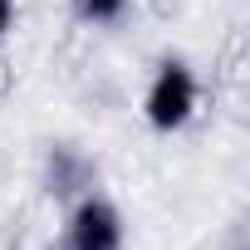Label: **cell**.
<instances>
[{
    "mask_svg": "<svg viewBox=\"0 0 250 250\" xmlns=\"http://www.w3.org/2000/svg\"><path fill=\"white\" fill-rule=\"evenodd\" d=\"M88 187H93V162L79 147H69V143L49 147V157H44V191L64 201V196H83Z\"/></svg>",
    "mask_w": 250,
    "mask_h": 250,
    "instance_id": "3",
    "label": "cell"
},
{
    "mask_svg": "<svg viewBox=\"0 0 250 250\" xmlns=\"http://www.w3.org/2000/svg\"><path fill=\"white\" fill-rule=\"evenodd\" d=\"M123 240H128L123 211L108 196L83 191L69 211V250H123Z\"/></svg>",
    "mask_w": 250,
    "mask_h": 250,
    "instance_id": "2",
    "label": "cell"
},
{
    "mask_svg": "<svg viewBox=\"0 0 250 250\" xmlns=\"http://www.w3.org/2000/svg\"><path fill=\"white\" fill-rule=\"evenodd\" d=\"M196 98H201L196 74H191L182 59H162L157 74H152V83H147L143 113H147V123H152L157 133H177V128H187V123H191Z\"/></svg>",
    "mask_w": 250,
    "mask_h": 250,
    "instance_id": "1",
    "label": "cell"
},
{
    "mask_svg": "<svg viewBox=\"0 0 250 250\" xmlns=\"http://www.w3.org/2000/svg\"><path fill=\"white\" fill-rule=\"evenodd\" d=\"M10 25H15V0H0V40L10 35Z\"/></svg>",
    "mask_w": 250,
    "mask_h": 250,
    "instance_id": "5",
    "label": "cell"
},
{
    "mask_svg": "<svg viewBox=\"0 0 250 250\" xmlns=\"http://www.w3.org/2000/svg\"><path fill=\"white\" fill-rule=\"evenodd\" d=\"M74 10L88 25H108V20H118L123 10H128V0H74Z\"/></svg>",
    "mask_w": 250,
    "mask_h": 250,
    "instance_id": "4",
    "label": "cell"
}]
</instances>
